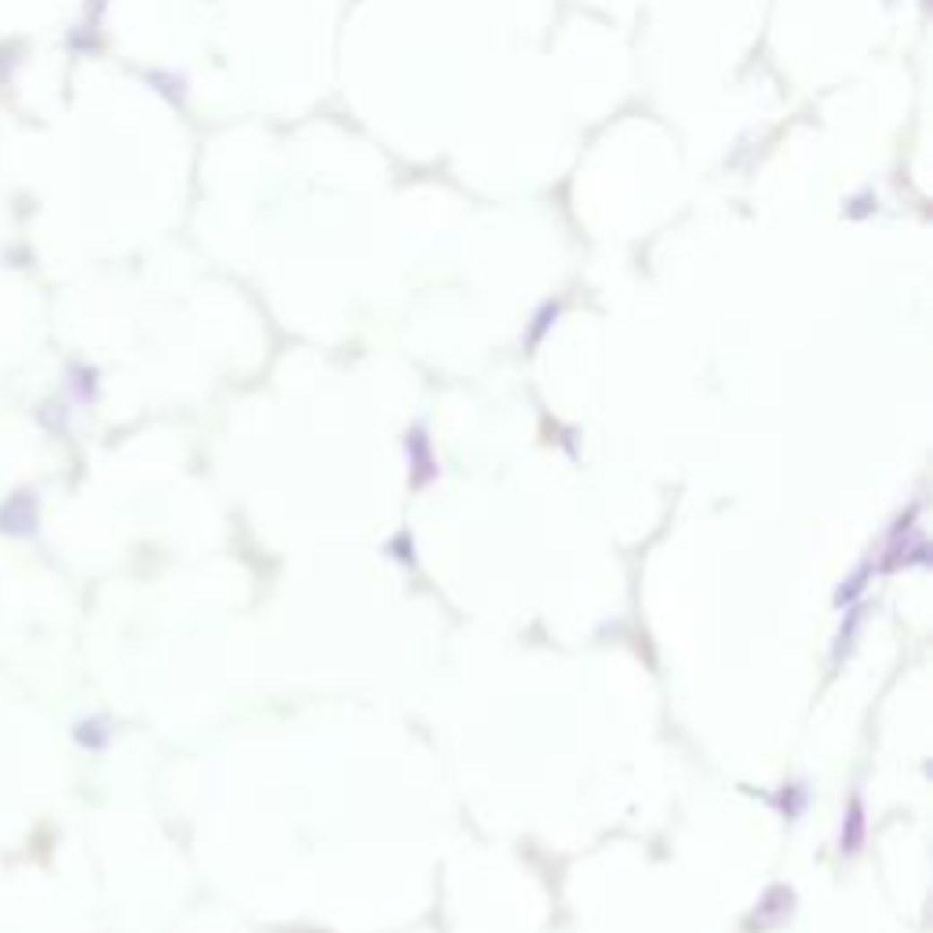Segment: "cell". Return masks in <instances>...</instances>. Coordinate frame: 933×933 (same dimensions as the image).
Masks as SVG:
<instances>
[{
	"label": "cell",
	"mask_w": 933,
	"mask_h": 933,
	"mask_svg": "<svg viewBox=\"0 0 933 933\" xmlns=\"http://www.w3.org/2000/svg\"><path fill=\"white\" fill-rule=\"evenodd\" d=\"M860 842H864V806L853 795L850 809H846V820H842V853H857Z\"/></svg>",
	"instance_id": "cell-1"
}]
</instances>
